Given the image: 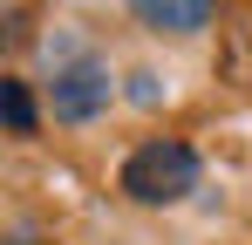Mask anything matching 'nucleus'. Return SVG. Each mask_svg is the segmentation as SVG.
Wrapping results in <instances>:
<instances>
[{
  "label": "nucleus",
  "instance_id": "2",
  "mask_svg": "<svg viewBox=\"0 0 252 245\" xmlns=\"http://www.w3.org/2000/svg\"><path fill=\"white\" fill-rule=\"evenodd\" d=\"M109 95H116V82H109V68H102L95 55L62 61V68H55V82H48L55 122H95L102 109H109Z\"/></svg>",
  "mask_w": 252,
  "mask_h": 245
},
{
  "label": "nucleus",
  "instance_id": "3",
  "mask_svg": "<svg viewBox=\"0 0 252 245\" xmlns=\"http://www.w3.org/2000/svg\"><path fill=\"white\" fill-rule=\"evenodd\" d=\"M129 14L157 34H198L211 21V0H129Z\"/></svg>",
  "mask_w": 252,
  "mask_h": 245
},
{
  "label": "nucleus",
  "instance_id": "1",
  "mask_svg": "<svg viewBox=\"0 0 252 245\" xmlns=\"http://www.w3.org/2000/svg\"><path fill=\"white\" fill-rule=\"evenodd\" d=\"M123 191L136 204H184L198 191V150L177 143V136H157V143H136L123 157Z\"/></svg>",
  "mask_w": 252,
  "mask_h": 245
},
{
  "label": "nucleus",
  "instance_id": "5",
  "mask_svg": "<svg viewBox=\"0 0 252 245\" xmlns=\"http://www.w3.org/2000/svg\"><path fill=\"white\" fill-rule=\"evenodd\" d=\"M129 102H143V109L157 102V75H150V68H136V75H129Z\"/></svg>",
  "mask_w": 252,
  "mask_h": 245
},
{
  "label": "nucleus",
  "instance_id": "4",
  "mask_svg": "<svg viewBox=\"0 0 252 245\" xmlns=\"http://www.w3.org/2000/svg\"><path fill=\"white\" fill-rule=\"evenodd\" d=\"M0 116H7L14 136H34V95H28V82H21V75L0 82Z\"/></svg>",
  "mask_w": 252,
  "mask_h": 245
}]
</instances>
